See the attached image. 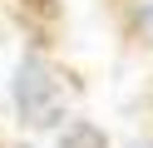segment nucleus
<instances>
[{"label":"nucleus","mask_w":153,"mask_h":148,"mask_svg":"<svg viewBox=\"0 0 153 148\" xmlns=\"http://www.w3.org/2000/svg\"><path fill=\"white\" fill-rule=\"evenodd\" d=\"M10 99H15V114H20L25 128L45 133V128H59L69 118V104H74V89L64 84V74L50 64L45 54H25L15 64V79H10Z\"/></svg>","instance_id":"nucleus-1"},{"label":"nucleus","mask_w":153,"mask_h":148,"mask_svg":"<svg viewBox=\"0 0 153 148\" xmlns=\"http://www.w3.org/2000/svg\"><path fill=\"white\" fill-rule=\"evenodd\" d=\"M54 148H109V138H104L99 123H84V118H79V123H69V128L59 133Z\"/></svg>","instance_id":"nucleus-2"},{"label":"nucleus","mask_w":153,"mask_h":148,"mask_svg":"<svg viewBox=\"0 0 153 148\" xmlns=\"http://www.w3.org/2000/svg\"><path fill=\"white\" fill-rule=\"evenodd\" d=\"M25 10H35V15H54V5H59V0H20Z\"/></svg>","instance_id":"nucleus-3"},{"label":"nucleus","mask_w":153,"mask_h":148,"mask_svg":"<svg viewBox=\"0 0 153 148\" xmlns=\"http://www.w3.org/2000/svg\"><path fill=\"white\" fill-rule=\"evenodd\" d=\"M148 20H153V5H148Z\"/></svg>","instance_id":"nucleus-4"}]
</instances>
